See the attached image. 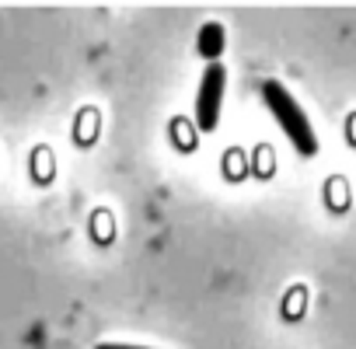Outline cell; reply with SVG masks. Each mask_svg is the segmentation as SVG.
Wrapping results in <instances>:
<instances>
[{
  "label": "cell",
  "mask_w": 356,
  "mask_h": 349,
  "mask_svg": "<svg viewBox=\"0 0 356 349\" xmlns=\"http://www.w3.org/2000/svg\"><path fill=\"white\" fill-rule=\"evenodd\" d=\"M262 102H266L269 115H273L276 126L286 133V140L293 143L297 154H304V157L318 154V140H314V129H311L304 108L297 105V98H293L280 81H262Z\"/></svg>",
  "instance_id": "6da1fadb"
},
{
  "label": "cell",
  "mask_w": 356,
  "mask_h": 349,
  "mask_svg": "<svg viewBox=\"0 0 356 349\" xmlns=\"http://www.w3.org/2000/svg\"><path fill=\"white\" fill-rule=\"evenodd\" d=\"M224 84H227V70L224 63H210L203 81H200V95H196V122L203 133H213L220 122V105H224Z\"/></svg>",
  "instance_id": "7a4b0ae2"
},
{
  "label": "cell",
  "mask_w": 356,
  "mask_h": 349,
  "mask_svg": "<svg viewBox=\"0 0 356 349\" xmlns=\"http://www.w3.org/2000/svg\"><path fill=\"white\" fill-rule=\"evenodd\" d=\"M196 49H200V56H207L210 63H217V56L224 53V25H217V22H207V25L200 29Z\"/></svg>",
  "instance_id": "3957f363"
},
{
  "label": "cell",
  "mask_w": 356,
  "mask_h": 349,
  "mask_svg": "<svg viewBox=\"0 0 356 349\" xmlns=\"http://www.w3.org/2000/svg\"><path fill=\"white\" fill-rule=\"evenodd\" d=\"M95 349H147V346H126V342H102Z\"/></svg>",
  "instance_id": "277c9868"
}]
</instances>
